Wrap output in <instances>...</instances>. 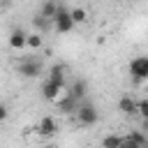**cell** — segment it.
I'll use <instances>...</instances> for the list:
<instances>
[{
  "label": "cell",
  "mask_w": 148,
  "mask_h": 148,
  "mask_svg": "<svg viewBox=\"0 0 148 148\" xmlns=\"http://www.w3.org/2000/svg\"><path fill=\"white\" fill-rule=\"evenodd\" d=\"M136 116L148 118V102H146V99H139V102H136Z\"/></svg>",
  "instance_id": "17"
},
{
  "label": "cell",
  "mask_w": 148,
  "mask_h": 148,
  "mask_svg": "<svg viewBox=\"0 0 148 148\" xmlns=\"http://www.w3.org/2000/svg\"><path fill=\"white\" fill-rule=\"evenodd\" d=\"M51 23L56 25V32H60V35L69 32V30L74 28V23H72V18H69V7H67V5H62V2H58V7H56V14H53Z\"/></svg>",
  "instance_id": "1"
},
{
  "label": "cell",
  "mask_w": 148,
  "mask_h": 148,
  "mask_svg": "<svg viewBox=\"0 0 148 148\" xmlns=\"http://www.w3.org/2000/svg\"><path fill=\"white\" fill-rule=\"evenodd\" d=\"M65 65H53L49 69V81L51 83H58V86H65Z\"/></svg>",
  "instance_id": "11"
},
{
  "label": "cell",
  "mask_w": 148,
  "mask_h": 148,
  "mask_svg": "<svg viewBox=\"0 0 148 148\" xmlns=\"http://www.w3.org/2000/svg\"><path fill=\"white\" fill-rule=\"evenodd\" d=\"M56 106H58L62 113H76V109H79V102H76V99H72V97L65 92V95H60V97H58Z\"/></svg>",
  "instance_id": "10"
},
{
  "label": "cell",
  "mask_w": 148,
  "mask_h": 148,
  "mask_svg": "<svg viewBox=\"0 0 148 148\" xmlns=\"http://www.w3.org/2000/svg\"><path fill=\"white\" fill-rule=\"evenodd\" d=\"M7 116H9L7 106H5V104H0V123H2V120H7Z\"/></svg>",
  "instance_id": "19"
},
{
  "label": "cell",
  "mask_w": 148,
  "mask_h": 148,
  "mask_svg": "<svg viewBox=\"0 0 148 148\" xmlns=\"http://www.w3.org/2000/svg\"><path fill=\"white\" fill-rule=\"evenodd\" d=\"M56 132H58L56 118H53V116H44V118L39 120V125H37V134H39V136H53Z\"/></svg>",
  "instance_id": "7"
},
{
  "label": "cell",
  "mask_w": 148,
  "mask_h": 148,
  "mask_svg": "<svg viewBox=\"0 0 148 148\" xmlns=\"http://www.w3.org/2000/svg\"><path fill=\"white\" fill-rule=\"evenodd\" d=\"M69 18H72L74 25H76V23H83V21L88 18V12H86L83 7H72V9H69Z\"/></svg>",
  "instance_id": "15"
},
{
  "label": "cell",
  "mask_w": 148,
  "mask_h": 148,
  "mask_svg": "<svg viewBox=\"0 0 148 148\" xmlns=\"http://www.w3.org/2000/svg\"><path fill=\"white\" fill-rule=\"evenodd\" d=\"M56 7H58L56 0H46V2H42V7H39V16H42L44 21H51L53 14H56Z\"/></svg>",
  "instance_id": "13"
},
{
  "label": "cell",
  "mask_w": 148,
  "mask_h": 148,
  "mask_svg": "<svg viewBox=\"0 0 148 148\" xmlns=\"http://www.w3.org/2000/svg\"><path fill=\"white\" fill-rule=\"evenodd\" d=\"M76 120H79L81 125H86V127H92V125H97L99 113H97V109H95L92 104H79V109H76Z\"/></svg>",
  "instance_id": "2"
},
{
  "label": "cell",
  "mask_w": 148,
  "mask_h": 148,
  "mask_svg": "<svg viewBox=\"0 0 148 148\" xmlns=\"http://www.w3.org/2000/svg\"><path fill=\"white\" fill-rule=\"evenodd\" d=\"M42 44H44V39H42V35H39V32H30V35L25 37V46H28V49H32V51H39V49H42Z\"/></svg>",
  "instance_id": "14"
},
{
  "label": "cell",
  "mask_w": 148,
  "mask_h": 148,
  "mask_svg": "<svg viewBox=\"0 0 148 148\" xmlns=\"http://www.w3.org/2000/svg\"><path fill=\"white\" fill-rule=\"evenodd\" d=\"M42 97L46 99V102H58V97L62 95V86H58V83H51L49 79L42 83Z\"/></svg>",
  "instance_id": "6"
},
{
  "label": "cell",
  "mask_w": 148,
  "mask_h": 148,
  "mask_svg": "<svg viewBox=\"0 0 148 148\" xmlns=\"http://www.w3.org/2000/svg\"><path fill=\"white\" fill-rule=\"evenodd\" d=\"M118 148H146V134L139 132V130H134V132H130V134H125L120 139Z\"/></svg>",
  "instance_id": "5"
},
{
  "label": "cell",
  "mask_w": 148,
  "mask_h": 148,
  "mask_svg": "<svg viewBox=\"0 0 148 148\" xmlns=\"http://www.w3.org/2000/svg\"><path fill=\"white\" fill-rule=\"evenodd\" d=\"M25 37H28V32H25L23 28H14V30L9 32V39H7V44H9L12 49L21 51V49H25Z\"/></svg>",
  "instance_id": "8"
},
{
  "label": "cell",
  "mask_w": 148,
  "mask_h": 148,
  "mask_svg": "<svg viewBox=\"0 0 148 148\" xmlns=\"http://www.w3.org/2000/svg\"><path fill=\"white\" fill-rule=\"evenodd\" d=\"M130 74H132V79H134L136 83H143V81L148 79V58H146V56L134 58V60L130 62Z\"/></svg>",
  "instance_id": "4"
},
{
  "label": "cell",
  "mask_w": 148,
  "mask_h": 148,
  "mask_svg": "<svg viewBox=\"0 0 148 148\" xmlns=\"http://www.w3.org/2000/svg\"><path fill=\"white\" fill-rule=\"evenodd\" d=\"M46 23H49V21H44L42 16H37V18H35V28H39V30H42V28H46Z\"/></svg>",
  "instance_id": "18"
},
{
  "label": "cell",
  "mask_w": 148,
  "mask_h": 148,
  "mask_svg": "<svg viewBox=\"0 0 148 148\" xmlns=\"http://www.w3.org/2000/svg\"><path fill=\"white\" fill-rule=\"evenodd\" d=\"M16 72L23 76V79H37L42 74V62L35 60V58H28V60H21L16 65Z\"/></svg>",
  "instance_id": "3"
},
{
  "label": "cell",
  "mask_w": 148,
  "mask_h": 148,
  "mask_svg": "<svg viewBox=\"0 0 148 148\" xmlns=\"http://www.w3.org/2000/svg\"><path fill=\"white\" fill-rule=\"evenodd\" d=\"M118 109H120L125 116H136V99H132L130 95H125V97H120Z\"/></svg>",
  "instance_id": "12"
},
{
  "label": "cell",
  "mask_w": 148,
  "mask_h": 148,
  "mask_svg": "<svg viewBox=\"0 0 148 148\" xmlns=\"http://www.w3.org/2000/svg\"><path fill=\"white\" fill-rule=\"evenodd\" d=\"M42 148H56V146H53V143H46V146H42Z\"/></svg>",
  "instance_id": "20"
},
{
  "label": "cell",
  "mask_w": 148,
  "mask_h": 148,
  "mask_svg": "<svg viewBox=\"0 0 148 148\" xmlns=\"http://www.w3.org/2000/svg\"><path fill=\"white\" fill-rule=\"evenodd\" d=\"M120 139L123 136H118V134H106L102 139V148H118L120 146Z\"/></svg>",
  "instance_id": "16"
},
{
  "label": "cell",
  "mask_w": 148,
  "mask_h": 148,
  "mask_svg": "<svg viewBox=\"0 0 148 148\" xmlns=\"http://www.w3.org/2000/svg\"><path fill=\"white\" fill-rule=\"evenodd\" d=\"M67 95H69L72 99H76V102L81 104V99H83V97L88 95V83H86L83 79H76V81H74V83L69 86V92H67Z\"/></svg>",
  "instance_id": "9"
}]
</instances>
